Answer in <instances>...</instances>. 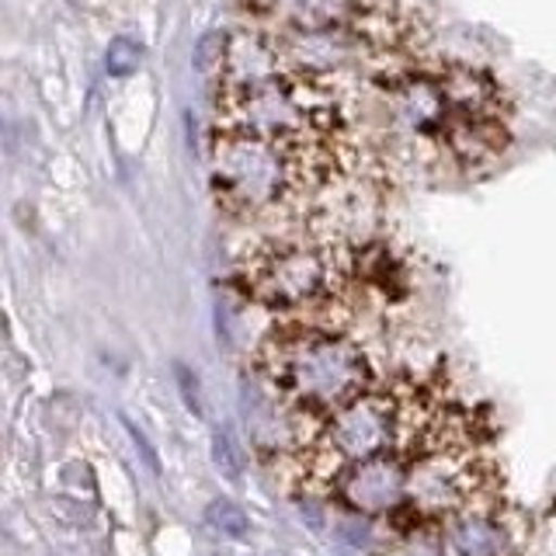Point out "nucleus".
Wrapping results in <instances>:
<instances>
[{"mask_svg": "<svg viewBox=\"0 0 556 556\" xmlns=\"http://www.w3.org/2000/svg\"><path fill=\"white\" fill-rule=\"evenodd\" d=\"M216 129L286 147H338L344 118L324 80L300 74L219 91Z\"/></svg>", "mask_w": 556, "mask_h": 556, "instance_id": "nucleus-3", "label": "nucleus"}, {"mask_svg": "<svg viewBox=\"0 0 556 556\" xmlns=\"http://www.w3.org/2000/svg\"><path fill=\"white\" fill-rule=\"evenodd\" d=\"M205 526L216 529L226 539H240V535H248L251 518H248V511H243V508H237L233 501H223L219 497V501H213L205 508Z\"/></svg>", "mask_w": 556, "mask_h": 556, "instance_id": "nucleus-8", "label": "nucleus"}, {"mask_svg": "<svg viewBox=\"0 0 556 556\" xmlns=\"http://www.w3.org/2000/svg\"><path fill=\"white\" fill-rule=\"evenodd\" d=\"M338 170V147H286L240 132L213 136L208 178L219 205L240 216L286 208Z\"/></svg>", "mask_w": 556, "mask_h": 556, "instance_id": "nucleus-2", "label": "nucleus"}, {"mask_svg": "<svg viewBox=\"0 0 556 556\" xmlns=\"http://www.w3.org/2000/svg\"><path fill=\"white\" fill-rule=\"evenodd\" d=\"M504 546H508V529L497 518V508H480L448 518V556H501Z\"/></svg>", "mask_w": 556, "mask_h": 556, "instance_id": "nucleus-7", "label": "nucleus"}, {"mask_svg": "<svg viewBox=\"0 0 556 556\" xmlns=\"http://www.w3.org/2000/svg\"><path fill=\"white\" fill-rule=\"evenodd\" d=\"M348 282V261L306 240H275L251 251L240 265V286L268 309H313L334 300Z\"/></svg>", "mask_w": 556, "mask_h": 556, "instance_id": "nucleus-4", "label": "nucleus"}, {"mask_svg": "<svg viewBox=\"0 0 556 556\" xmlns=\"http://www.w3.org/2000/svg\"><path fill=\"white\" fill-rule=\"evenodd\" d=\"M382 4V0H243L251 14V25L271 31L292 28H324V25H348Z\"/></svg>", "mask_w": 556, "mask_h": 556, "instance_id": "nucleus-6", "label": "nucleus"}, {"mask_svg": "<svg viewBox=\"0 0 556 556\" xmlns=\"http://www.w3.org/2000/svg\"><path fill=\"white\" fill-rule=\"evenodd\" d=\"M219 91H233V87H257L278 77H289L292 66L282 49V39L271 28H240L219 49Z\"/></svg>", "mask_w": 556, "mask_h": 556, "instance_id": "nucleus-5", "label": "nucleus"}, {"mask_svg": "<svg viewBox=\"0 0 556 556\" xmlns=\"http://www.w3.org/2000/svg\"><path fill=\"white\" fill-rule=\"evenodd\" d=\"M216 466L226 477H240V452H237V442L226 431L216 434Z\"/></svg>", "mask_w": 556, "mask_h": 556, "instance_id": "nucleus-10", "label": "nucleus"}, {"mask_svg": "<svg viewBox=\"0 0 556 556\" xmlns=\"http://www.w3.org/2000/svg\"><path fill=\"white\" fill-rule=\"evenodd\" d=\"M261 372L289 407L330 417L372 390V365L355 338L320 324H292L261 344Z\"/></svg>", "mask_w": 556, "mask_h": 556, "instance_id": "nucleus-1", "label": "nucleus"}, {"mask_svg": "<svg viewBox=\"0 0 556 556\" xmlns=\"http://www.w3.org/2000/svg\"><path fill=\"white\" fill-rule=\"evenodd\" d=\"M143 66V46L132 39H115L109 49V74L112 77H132Z\"/></svg>", "mask_w": 556, "mask_h": 556, "instance_id": "nucleus-9", "label": "nucleus"}]
</instances>
